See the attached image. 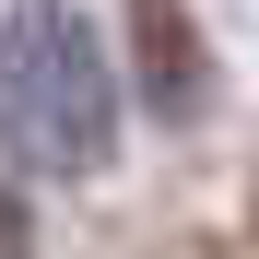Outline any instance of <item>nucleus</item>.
<instances>
[{
  "mask_svg": "<svg viewBox=\"0 0 259 259\" xmlns=\"http://www.w3.org/2000/svg\"><path fill=\"white\" fill-rule=\"evenodd\" d=\"M0 153L35 177H106L118 59L71 0H0Z\"/></svg>",
  "mask_w": 259,
  "mask_h": 259,
  "instance_id": "f257e3e1",
  "label": "nucleus"
},
{
  "mask_svg": "<svg viewBox=\"0 0 259 259\" xmlns=\"http://www.w3.org/2000/svg\"><path fill=\"white\" fill-rule=\"evenodd\" d=\"M24 236H35V212H24L12 189H0V247H24Z\"/></svg>",
  "mask_w": 259,
  "mask_h": 259,
  "instance_id": "f03ea898",
  "label": "nucleus"
}]
</instances>
